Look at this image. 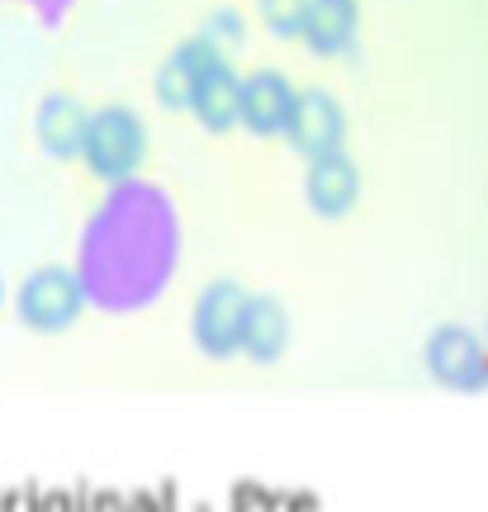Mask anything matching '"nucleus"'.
<instances>
[{
    "label": "nucleus",
    "mask_w": 488,
    "mask_h": 512,
    "mask_svg": "<svg viewBox=\"0 0 488 512\" xmlns=\"http://www.w3.org/2000/svg\"><path fill=\"white\" fill-rule=\"evenodd\" d=\"M176 219L162 190L152 185H114L81 233V261L76 271L86 280L91 304L105 309H138L157 299L176 266Z\"/></svg>",
    "instance_id": "nucleus-1"
},
{
    "label": "nucleus",
    "mask_w": 488,
    "mask_h": 512,
    "mask_svg": "<svg viewBox=\"0 0 488 512\" xmlns=\"http://www.w3.org/2000/svg\"><path fill=\"white\" fill-rule=\"evenodd\" d=\"M152 138H147V119L133 105H95L86 119V143H81V162L100 185H128L138 181V171L147 166Z\"/></svg>",
    "instance_id": "nucleus-2"
},
{
    "label": "nucleus",
    "mask_w": 488,
    "mask_h": 512,
    "mask_svg": "<svg viewBox=\"0 0 488 512\" xmlns=\"http://www.w3.org/2000/svg\"><path fill=\"white\" fill-rule=\"evenodd\" d=\"M91 309V294L76 266L62 261H43L15 285V313L19 323L38 337H57V332H72L81 323V313Z\"/></svg>",
    "instance_id": "nucleus-3"
},
{
    "label": "nucleus",
    "mask_w": 488,
    "mask_h": 512,
    "mask_svg": "<svg viewBox=\"0 0 488 512\" xmlns=\"http://www.w3.org/2000/svg\"><path fill=\"white\" fill-rule=\"evenodd\" d=\"M247 304L252 290L242 280H209L199 290L195 309H190V337H195L199 356L209 361H233L242 356V328H247Z\"/></svg>",
    "instance_id": "nucleus-4"
},
{
    "label": "nucleus",
    "mask_w": 488,
    "mask_h": 512,
    "mask_svg": "<svg viewBox=\"0 0 488 512\" xmlns=\"http://www.w3.org/2000/svg\"><path fill=\"white\" fill-rule=\"evenodd\" d=\"M422 366L455 394L488 389V342L465 323H436L422 342Z\"/></svg>",
    "instance_id": "nucleus-5"
},
{
    "label": "nucleus",
    "mask_w": 488,
    "mask_h": 512,
    "mask_svg": "<svg viewBox=\"0 0 488 512\" xmlns=\"http://www.w3.org/2000/svg\"><path fill=\"white\" fill-rule=\"evenodd\" d=\"M285 143H290L304 162L327 157V152H346V105L327 91V86H299L290 128H285Z\"/></svg>",
    "instance_id": "nucleus-6"
},
{
    "label": "nucleus",
    "mask_w": 488,
    "mask_h": 512,
    "mask_svg": "<svg viewBox=\"0 0 488 512\" xmlns=\"http://www.w3.org/2000/svg\"><path fill=\"white\" fill-rule=\"evenodd\" d=\"M294 100H299V86H294L290 76L275 72V67H256V72L242 76V110H237V128H247V133H256V138H285Z\"/></svg>",
    "instance_id": "nucleus-7"
},
{
    "label": "nucleus",
    "mask_w": 488,
    "mask_h": 512,
    "mask_svg": "<svg viewBox=\"0 0 488 512\" xmlns=\"http://www.w3.org/2000/svg\"><path fill=\"white\" fill-rule=\"evenodd\" d=\"M365 176L351 152H327L304 162V200L318 219H346L361 204Z\"/></svg>",
    "instance_id": "nucleus-8"
},
{
    "label": "nucleus",
    "mask_w": 488,
    "mask_h": 512,
    "mask_svg": "<svg viewBox=\"0 0 488 512\" xmlns=\"http://www.w3.org/2000/svg\"><path fill=\"white\" fill-rule=\"evenodd\" d=\"M361 38V0H308L299 43L318 57H346Z\"/></svg>",
    "instance_id": "nucleus-9"
},
{
    "label": "nucleus",
    "mask_w": 488,
    "mask_h": 512,
    "mask_svg": "<svg viewBox=\"0 0 488 512\" xmlns=\"http://www.w3.org/2000/svg\"><path fill=\"white\" fill-rule=\"evenodd\" d=\"M237 110H242V72L233 67V57L218 53L199 72L195 95H190V114L209 133H228V128H237Z\"/></svg>",
    "instance_id": "nucleus-10"
},
{
    "label": "nucleus",
    "mask_w": 488,
    "mask_h": 512,
    "mask_svg": "<svg viewBox=\"0 0 488 512\" xmlns=\"http://www.w3.org/2000/svg\"><path fill=\"white\" fill-rule=\"evenodd\" d=\"M86 119H91V110H86L72 91H48L43 100H38V110H34L38 147H43L48 157H57V162L81 157V143H86Z\"/></svg>",
    "instance_id": "nucleus-11"
},
{
    "label": "nucleus",
    "mask_w": 488,
    "mask_h": 512,
    "mask_svg": "<svg viewBox=\"0 0 488 512\" xmlns=\"http://www.w3.org/2000/svg\"><path fill=\"white\" fill-rule=\"evenodd\" d=\"M294 342V318L275 294H252L247 304V328H242V356L252 366H275Z\"/></svg>",
    "instance_id": "nucleus-12"
},
{
    "label": "nucleus",
    "mask_w": 488,
    "mask_h": 512,
    "mask_svg": "<svg viewBox=\"0 0 488 512\" xmlns=\"http://www.w3.org/2000/svg\"><path fill=\"white\" fill-rule=\"evenodd\" d=\"M209 57H218V48H209L199 34L181 38V43L162 57V67H157V81H152V86H157V100H162L166 110H190L195 81H199V72L209 67Z\"/></svg>",
    "instance_id": "nucleus-13"
},
{
    "label": "nucleus",
    "mask_w": 488,
    "mask_h": 512,
    "mask_svg": "<svg viewBox=\"0 0 488 512\" xmlns=\"http://www.w3.org/2000/svg\"><path fill=\"white\" fill-rule=\"evenodd\" d=\"M199 38H204L209 48H218V53L233 57V48L247 38L242 10H233V5H218V10H209V15H204V24H199Z\"/></svg>",
    "instance_id": "nucleus-14"
},
{
    "label": "nucleus",
    "mask_w": 488,
    "mask_h": 512,
    "mask_svg": "<svg viewBox=\"0 0 488 512\" xmlns=\"http://www.w3.org/2000/svg\"><path fill=\"white\" fill-rule=\"evenodd\" d=\"M308 0H256V19L271 29L275 38H299Z\"/></svg>",
    "instance_id": "nucleus-15"
},
{
    "label": "nucleus",
    "mask_w": 488,
    "mask_h": 512,
    "mask_svg": "<svg viewBox=\"0 0 488 512\" xmlns=\"http://www.w3.org/2000/svg\"><path fill=\"white\" fill-rule=\"evenodd\" d=\"M0 304H5V280H0Z\"/></svg>",
    "instance_id": "nucleus-16"
},
{
    "label": "nucleus",
    "mask_w": 488,
    "mask_h": 512,
    "mask_svg": "<svg viewBox=\"0 0 488 512\" xmlns=\"http://www.w3.org/2000/svg\"><path fill=\"white\" fill-rule=\"evenodd\" d=\"M484 342H488V323H484Z\"/></svg>",
    "instance_id": "nucleus-17"
}]
</instances>
